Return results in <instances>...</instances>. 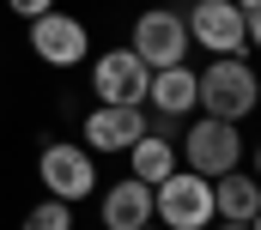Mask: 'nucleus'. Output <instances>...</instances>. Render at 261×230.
<instances>
[{
	"label": "nucleus",
	"mask_w": 261,
	"mask_h": 230,
	"mask_svg": "<svg viewBox=\"0 0 261 230\" xmlns=\"http://www.w3.org/2000/svg\"><path fill=\"white\" fill-rule=\"evenodd\" d=\"M37 176H43L49 200H67V206H73V200H85V194H97V164H91V152H85V146H73V139L43 146Z\"/></svg>",
	"instance_id": "obj_5"
},
{
	"label": "nucleus",
	"mask_w": 261,
	"mask_h": 230,
	"mask_svg": "<svg viewBox=\"0 0 261 230\" xmlns=\"http://www.w3.org/2000/svg\"><path fill=\"white\" fill-rule=\"evenodd\" d=\"M219 230H249V224H225V218H219Z\"/></svg>",
	"instance_id": "obj_19"
},
{
	"label": "nucleus",
	"mask_w": 261,
	"mask_h": 230,
	"mask_svg": "<svg viewBox=\"0 0 261 230\" xmlns=\"http://www.w3.org/2000/svg\"><path fill=\"white\" fill-rule=\"evenodd\" d=\"M18 18H43V12H55V0H6Z\"/></svg>",
	"instance_id": "obj_15"
},
{
	"label": "nucleus",
	"mask_w": 261,
	"mask_h": 230,
	"mask_svg": "<svg viewBox=\"0 0 261 230\" xmlns=\"http://www.w3.org/2000/svg\"><path fill=\"white\" fill-rule=\"evenodd\" d=\"M97 212H103V230H146L152 224V188L146 182H110L103 188V200H97Z\"/></svg>",
	"instance_id": "obj_10"
},
{
	"label": "nucleus",
	"mask_w": 261,
	"mask_h": 230,
	"mask_svg": "<svg viewBox=\"0 0 261 230\" xmlns=\"http://www.w3.org/2000/svg\"><path fill=\"white\" fill-rule=\"evenodd\" d=\"M176 170H182V158H176L170 139H158V133H140V139H134V152H128V176L134 182L158 188L164 176H176Z\"/></svg>",
	"instance_id": "obj_13"
},
{
	"label": "nucleus",
	"mask_w": 261,
	"mask_h": 230,
	"mask_svg": "<svg viewBox=\"0 0 261 230\" xmlns=\"http://www.w3.org/2000/svg\"><path fill=\"white\" fill-rule=\"evenodd\" d=\"M213 212H219L225 224H249V218L261 212V182L249 170L219 176V182H213Z\"/></svg>",
	"instance_id": "obj_12"
},
{
	"label": "nucleus",
	"mask_w": 261,
	"mask_h": 230,
	"mask_svg": "<svg viewBox=\"0 0 261 230\" xmlns=\"http://www.w3.org/2000/svg\"><path fill=\"white\" fill-rule=\"evenodd\" d=\"M146 85H152V67L134 55V49H103L97 67H91L97 103H134V109H146Z\"/></svg>",
	"instance_id": "obj_8"
},
{
	"label": "nucleus",
	"mask_w": 261,
	"mask_h": 230,
	"mask_svg": "<svg viewBox=\"0 0 261 230\" xmlns=\"http://www.w3.org/2000/svg\"><path fill=\"white\" fill-rule=\"evenodd\" d=\"M152 224L164 230H213L219 212H213V182L195 170H176L152 188Z\"/></svg>",
	"instance_id": "obj_2"
},
{
	"label": "nucleus",
	"mask_w": 261,
	"mask_h": 230,
	"mask_svg": "<svg viewBox=\"0 0 261 230\" xmlns=\"http://www.w3.org/2000/svg\"><path fill=\"white\" fill-rule=\"evenodd\" d=\"M261 103V79L255 67L243 55H219L206 73H200V115H213V121H243V115H255Z\"/></svg>",
	"instance_id": "obj_1"
},
{
	"label": "nucleus",
	"mask_w": 261,
	"mask_h": 230,
	"mask_svg": "<svg viewBox=\"0 0 261 230\" xmlns=\"http://www.w3.org/2000/svg\"><path fill=\"white\" fill-rule=\"evenodd\" d=\"M85 152H97V158H128L134 139L146 133V109H134V103H97V109L85 115Z\"/></svg>",
	"instance_id": "obj_9"
},
{
	"label": "nucleus",
	"mask_w": 261,
	"mask_h": 230,
	"mask_svg": "<svg viewBox=\"0 0 261 230\" xmlns=\"http://www.w3.org/2000/svg\"><path fill=\"white\" fill-rule=\"evenodd\" d=\"M146 230H152V224H146Z\"/></svg>",
	"instance_id": "obj_21"
},
{
	"label": "nucleus",
	"mask_w": 261,
	"mask_h": 230,
	"mask_svg": "<svg viewBox=\"0 0 261 230\" xmlns=\"http://www.w3.org/2000/svg\"><path fill=\"white\" fill-rule=\"evenodd\" d=\"M249 176H255V182H261V146H255V170H249Z\"/></svg>",
	"instance_id": "obj_18"
},
{
	"label": "nucleus",
	"mask_w": 261,
	"mask_h": 230,
	"mask_svg": "<svg viewBox=\"0 0 261 230\" xmlns=\"http://www.w3.org/2000/svg\"><path fill=\"white\" fill-rule=\"evenodd\" d=\"M249 230H261V212H255V218H249Z\"/></svg>",
	"instance_id": "obj_20"
},
{
	"label": "nucleus",
	"mask_w": 261,
	"mask_h": 230,
	"mask_svg": "<svg viewBox=\"0 0 261 230\" xmlns=\"http://www.w3.org/2000/svg\"><path fill=\"white\" fill-rule=\"evenodd\" d=\"M182 18H189V43L206 49L213 61L249 49V24H243V12L231 0H195V12H182Z\"/></svg>",
	"instance_id": "obj_7"
},
{
	"label": "nucleus",
	"mask_w": 261,
	"mask_h": 230,
	"mask_svg": "<svg viewBox=\"0 0 261 230\" xmlns=\"http://www.w3.org/2000/svg\"><path fill=\"white\" fill-rule=\"evenodd\" d=\"M31 55L49 61V67H85L91 61V31H85V18H73V12H43V18H31Z\"/></svg>",
	"instance_id": "obj_6"
},
{
	"label": "nucleus",
	"mask_w": 261,
	"mask_h": 230,
	"mask_svg": "<svg viewBox=\"0 0 261 230\" xmlns=\"http://www.w3.org/2000/svg\"><path fill=\"white\" fill-rule=\"evenodd\" d=\"M176 158H182L195 176L219 182V176L243 170V133H237V121L195 115V127H182V146H176Z\"/></svg>",
	"instance_id": "obj_3"
},
{
	"label": "nucleus",
	"mask_w": 261,
	"mask_h": 230,
	"mask_svg": "<svg viewBox=\"0 0 261 230\" xmlns=\"http://www.w3.org/2000/svg\"><path fill=\"white\" fill-rule=\"evenodd\" d=\"M231 6H237L243 18H249V12H261V0H231Z\"/></svg>",
	"instance_id": "obj_17"
},
{
	"label": "nucleus",
	"mask_w": 261,
	"mask_h": 230,
	"mask_svg": "<svg viewBox=\"0 0 261 230\" xmlns=\"http://www.w3.org/2000/svg\"><path fill=\"white\" fill-rule=\"evenodd\" d=\"M134 55L146 61L152 73H164V67H189V18L176 12V6H146L140 18H134Z\"/></svg>",
	"instance_id": "obj_4"
},
{
	"label": "nucleus",
	"mask_w": 261,
	"mask_h": 230,
	"mask_svg": "<svg viewBox=\"0 0 261 230\" xmlns=\"http://www.w3.org/2000/svg\"><path fill=\"white\" fill-rule=\"evenodd\" d=\"M18 230H73V206H67V200H37Z\"/></svg>",
	"instance_id": "obj_14"
},
{
	"label": "nucleus",
	"mask_w": 261,
	"mask_h": 230,
	"mask_svg": "<svg viewBox=\"0 0 261 230\" xmlns=\"http://www.w3.org/2000/svg\"><path fill=\"white\" fill-rule=\"evenodd\" d=\"M146 103H152V115H195L200 103V73L195 67H164V73H152V85H146Z\"/></svg>",
	"instance_id": "obj_11"
},
{
	"label": "nucleus",
	"mask_w": 261,
	"mask_h": 230,
	"mask_svg": "<svg viewBox=\"0 0 261 230\" xmlns=\"http://www.w3.org/2000/svg\"><path fill=\"white\" fill-rule=\"evenodd\" d=\"M243 24H249V49H261V12H249Z\"/></svg>",
	"instance_id": "obj_16"
}]
</instances>
